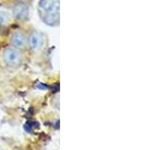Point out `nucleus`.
<instances>
[{
	"label": "nucleus",
	"instance_id": "f257e3e1",
	"mask_svg": "<svg viewBox=\"0 0 160 150\" xmlns=\"http://www.w3.org/2000/svg\"><path fill=\"white\" fill-rule=\"evenodd\" d=\"M4 59L7 64L9 65H15L19 62L20 60V54L13 49H8L4 53Z\"/></svg>",
	"mask_w": 160,
	"mask_h": 150
},
{
	"label": "nucleus",
	"instance_id": "39448f33",
	"mask_svg": "<svg viewBox=\"0 0 160 150\" xmlns=\"http://www.w3.org/2000/svg\"><path fill=\"white\" fill-rule=\"evenodd\" d=\"M8 16L5 12H0V23H5L7 21Z\"/></svg>",
	"mask_w": 160,
	"mask_h": 150
},
{
	"label": "nucleus",
	"instance_id": "20e7f679",
	"mask_svg": "<svg viewBox=\"0 0 160 150\" xmlns=\"http://www.w3.org/2000/svg\"><path fill=\"white\" fill-rule=\"evenodd\" d=\"M25 14H27V10L24 8V6H20L15 9V15L18 18H24Z\"/></svg>",
	"mask_w": 160,
	"mask_h": 150
},
{
	"label": "nucleus",
	"instance_id": "f03ea898",
	"mask_svg": "<svg viewBox=\"0 0 160 150\" xmlns=\"http://www.w3.org/2000/svg\"><path fill=\"white\" fill-rule=\"evenodd\" d=\"M12 43L17 48H21L25 44V38L21 33H16L12 38Z\"/></svg>",
	"mask_w": 160,
	"mask_h": 150
},
{
	"label": "nucleus",
	"instance_id": "7ed1b4c3",
	"mask_svg": "<svg viewBox=\"0 0 160 150\" xmlns=\"http://www.w3.org/2000/svg\"><path fill=\"white\" fill-rule=\"evenodd\" d=\"M41 45V39L37 34H33L30 37V46L32 48H38Z\"/></svg>",
	"mask_w": 160,
	"mask_h": 150
}]
</instances>
